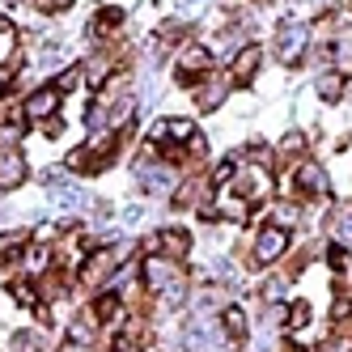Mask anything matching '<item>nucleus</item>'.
<instances>
[{"label": "nucleus", "mask_w": 352, "mask_h": 352, "mask_svg": "<svg viewBox=\"0 0 352 352\" xmlns=\"http://www.w3.org/2000/svg\"><path fill=\"white\" fill-rule=\"evenodd\" d=\"M144 280H148V289L157 293L162 310H179L187 301V276H183L179 263L166 259V255H148L144 259Z\"/></svg>", "instance_id": "1"}, {"label": "nucleus", "mask_w": 352, "mask_h": 352, "mask_svg": "<svg viewBox=\"0 0 352 352\" xmlns=\"http://www.w3.org/2000/svg\"><path fill=\"white\" fill-rule=\"evenodd\" d=\"M174 72H179V85L199 89V81L212 77V52H208V47H183V56H179V64H174Z\"/></svg>", "instance_id": "2"}, {"label": "nucleus", "mask_w": 352, "mask_h": 352, "mask_svg": "<svg viewBox=\"0 0 352 352\" xmlns=\"http://www.w3.org/2000/svg\"><path fill=\"white\" fill-rule=\"evenodd\" d=\"M306 43H310V26L306 21H285L280 30H276V56L285 64H297L306 56Z\"/></svg>", "instance_id": "3"}, {"label": "nucleus", "mask_w": 352, "mask_h": 352, "mask_svg": "<svg viewBox=\"0 0 352 352\" xmlns=\"http://www.w3.org/2000/svg\"><path fill=\"white\" fill-rule=\"evenodd\" d=\"M267 166H242L234 170V195L246 199V204H259V199L267 195Z\"/></svg>", "instance_id": "4"}, {"label": "nucleus", "mask_w": 352, "mask_h": 352, "mask_svg": "<svg viewBox=\"0 0 352 352\" xmlns=\"http://www.w3.org/2000/svg\"><path fill=\"white\" fill-rule=\"evenodd\" d=\"M289 250V234L280 230V225H263V230L255 234V267H267V263H276Z\"/></svg>", "instance_id": "5"}, {"label": "nucleus", "mask_w": 352, "mask_h": 352, "mask_svg": "<svg viewBox=\"0 0 352 352\" xmlns=\"http://www.w3.org/2000/svg\"><path fill=\"white\" fill-rule=\"evenodd\" d=\"M195 136V128L187 119H162V123H153L148 128V140H153L157 148H166V144H179L183 148V140H191Z\"/></svg>", "instance_id": "6"}, {"label": "nucleus", "mask_w": 352, "mask_h": 352, "mask_svg": "<svg viewBox=\"0 0 352 352\" xmlns=\"http://www.w3.org/2000/svg\"><path fill=\"white\" fill-rule=\"evenodd\" d=\"M148 250L179 263V259H187V250H191V234H187V230H162L153 242H148Z\"/></svg>", "instance_id": "7"}, {"label": "nucleus", "mask_w": 352, "mask_h": 352, "mask_svg": "<svg viewBox=\"0 0 352 352\" xmlns=\"http://www.w3.org/2000/svg\"><path fill=\"white\" fill-rule=\"evenodd\" d=\"M60 98H64V94H60L56 85L34 89V94L26 98V115H30V119H38V123H47V119H52V115L60 111Z\"/></svg>", "instance_id": "8"}, {"label": "nucleus", "mask_w": 352, "mask_h": 352, "mask_svg": "<svg viewBox=\"0 0 352 352\" xmlns=\"http://www.w3.org/2000/svg\"><path fill=\"white\" fill-rule=\"evenodd\" d=\"M230 77H204L199 81V89H195V102H199V111H217L221 102H225V94H230Z\"/></svg>", "instance_id": "9"}, {"label": "nucleus", "mask_w": 352, "mask_h": 352, "mask_svg": "<svg viewBox=\"0 0 352 352\" xmlns=\"http://www.w3.org/2000/svg\"><path fill=\"white\" fill-rule=\"evenodd\" d=\"M259 60H263V56H259V47H255V43H246L242 52L234 56V72H230V81H234V85L250 81V77H255V68H259Z\"/></svg>", "instance_id": "10"}, {"label": "nucleus", "mask_w": 352, "mask_h": 352, "mask_svg": "<svg viewBox=\"0 0 352 352\" xmlns=\"http://www.w3.org/2000/svg\"><path fill=\"white\" fill-rule=\"evenodd\" d=\"M21 179H26V162H21L13 148H0V191L17 187Z\"/></svg>", "instance_id": "11"}, {"label": "nucleus", "mask_w": 352, "mask_h": 352, "mask_svg": "<svg viewBox=\"0 0 352 352\" xmlns=\"http://www.w3.org/2000/svg\"><path fill=\"white\" fill-rule=\"evenodd\" d=\"M119 314H123V301L115 297V293H102V297H94V306H89V318L94 322H115L119 327Z\"/></svg>", "instance_id": "12"}, {"label": "nucleus", "mask_w": 352, "mask_h": 352, "mask_svg": "<svg viewBox=\"0 0 352 352\" xmlns=\"http://www.w3.org/2000/svg\"><path fill=\"white\" fill-rule=\"evenodd\" d=\"M119 26H123V9L107 5V9H98V17H94V26H89V34H94V38H107V34H115Z\"/></svg>", "instance_id": "13"}, {"label": "nucleus", "mask_w": 352, "mask_h": 352, "mask_svg": "<svg viewBox=\"0 0 352 352\" xmlns=\"http://www.w3.org/2000/svg\"><path fill=\"white\" fill-rule=\"evenodd\" d=\"M221 331L230 336V340H246L250 322H246V314H242L238 306H225V314H221Z\"/></svg>", "instance_id": "14"}, {"label": "nucleus", "mask_w": 352, "mask_h": 352, "mask_svg": "<svg viewBox=\"0 0 352 352\" xmlns=\"http://www.w3.org/2000/svg\"><path fill=\"white\" fill-rule=\"evenodd\" d=\"M297 183H301V191H306V195H327V174L318 166H310V162L297 170Z\"/></svg>", "instance_id": "15"}, {"label": "nucleus", "mask_w": 352, "mask_h": 352, "mask_svg": "<svg viewBox=\"0 0 352 352\" xmlns=\"http://www.w3.org/2000/svg\"><path fill=\"white\" fill-rule=\"evenodd\" d=\"M64 293H68V285H64L60 272H43V276H38V297L56 301V297H64Z\"/></svg>", "instance_id": "16"}, {"label": "nucleus", "mask_w": 352, "mask_h": 352, "mask_svg": "<svg viewBox=\"0 0 352 352\" xmlns=\"http://www.w3.org/2000/svg\"><path fill=\"white\" fill-rule=\"evenodd\" d=\"M13 352H47L43 331H13Z\"/></svg>", "instance_id": "17"}, {"label": "nucleus", "mask_w": 352, "mask_h": 352, "mask_svg": "<svg viewBox=\"0 0 352 352\" xmlns=\"http://www.w3.org/2000/svg\"><path fill=\"white\" fill-rule=\"evenodd\" d=\"M94 327H98V322H94L89 314H77V318H72V327H68V340H72V344H89V340H94Z\"/></svg>", "instance_id": "18"}, {"label": "nucleus", "mask_w": 352, "mask_h": 352, "mask_svg": "<svg viewBox=\"0 0 352 352\" xmlns=\"http://www.w3.org/2000/svg\"><path fill=\"white\" fill-rule=\"evenodd\" d=\"M318 94L327 98V102H336V98L344 94V77H340V72H322V77H318Z\"/></svg>", "instance_id": "19"}, {"label": "nucleus", "mask_w": 352, "mask_h": 352, "mask_svg": "<svg viewBox=\"0 0 352 352\" xmlns=\"http://www.w3.org/2000/svg\"><path fill=\"white\" fill-rule=\"evenodd\" d=\"M21 259H26V267H30V272H47V267H52V250H43V246H26V255H21Z\"/></svg>", "instance_id": "20"}, {"label": "nucleus", "mask_w": 352, "mask_h": 352, "mask_svg": "<svg viewBox=\"0 0 352 352\" xmlns=\"http://www.w3.org/2000/svg\"><path fill=\"white\" fill-rule=\"evenodd\" d=\"M81 81H85V68H64V72H60V85H56V89H60V94H68V89H77Z\"/></svg>", "instance_id": "21"}, {"label": "nucleus", "mask_w": 352, "mask_h": 352, "mask_svg": "<svg viewBox=\"0 0 352 352\" xmlns=\"http://www.w3.org/2000/svg\"><path fill=\"white\" fill-rule=\"evenodd\" d=\"M331 230H336V238H340V242H352V208H344V212L336 217Z\"/></svg>", "instance_id": "22"}, {"label": "nucleus", "mask_w": 352, "mask_h": 352, "mask_svg": "<svg viewBox=\"0 0 352 352\" xmlns=\"http://www.w3.org/2000/svg\"><path fill=\"white\" fill-rule=\"evenodd\" d=\"M280 153H289V157H297V153H306V136H301V132H289V136L280 140Z\"/></svg>", "instance_id": "23"}, {"label": "nucleus", "mask_w": 352, "mask_h": 352, "mask_svg": "<svg viewBox=\"0 0 352 352\" xmlns=\"http://www.w3.org/2000/svg\"><path fill=\"white\" fill-rule=\"evenodd\" d=\"M13 297L21 301V306H38V289H30L26 280H21V285H13Z\"/></svg>", "instance_id": "24"}, {"label": "nucleus", "mask_w": 352, "mask_h": 352, "mask_svg": "<svg viewBox=\"0 0 352 352\" xmlns=\"http://www.w3.org/2000/svg\"><path fill=\"white\" fill-rule=\"evenodd\" d=\"M34 9L38 13H64V9H72V0H34Z\"/></svg>", "instance_id": "25"}, {"label": "nucleus", "mask_w": 352, "mask_h": 352, "mask_svg": "<svg viewBox=\"0 0 352 352\" xmlns=\"http://www.w3.org/2000/svg\"><path fill=\"white\" fill-rule=\"evenodd\" d=\"M285 297V280H267V301H280Z\"/></svg>", "instance_id": "26"}, {"label": "nucleus", "mask_w": 352, "mask_h": 352, "mask_svg": "<svg viewBox=\"0 0 352 352\" xmlns=\"http://www.w3.org/2000/svg\"><path fill=\"white\" fill-rule=\"evenodd\" d=\"M60 352H89V348H85V344H72V340H68V344H64Z\"/></svg>", "instance_id": "27"}]
</instances>
